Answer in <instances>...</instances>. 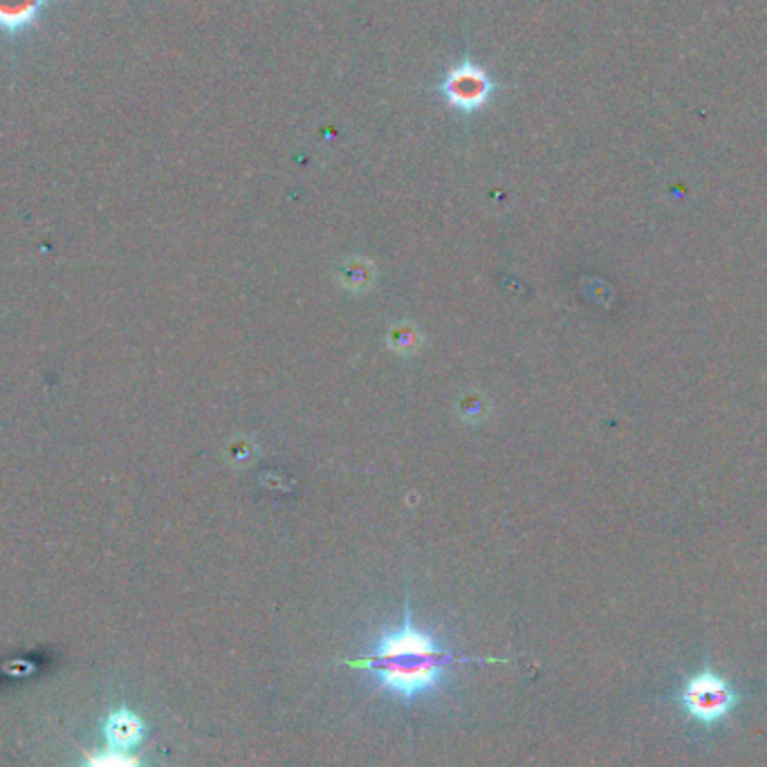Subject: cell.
Returning <instances> with one entry per match:
<instances>
[{"instance_id": "cell-2", "label": "cell", "mask_w": 767, "mask_h": 767, "mask_svg": "<svg viewBox=\"0 0 767 767\" xmlns=\"http://www.w3.org/2000/svg\"><path fill=\"white\" fill-rule=\"evenodd\" d=\"M747 693L712 663L684 676L671 691V703L682 712V716L701 732H712L745 703Z\"/></svg>"}, {"instance_id": "cell-6", "label": "cell", "mask_w": 767, "mask_h": 767, "mask_svg": "<svg viewBox=\"0 0 767 767\" xmlns=\"http://www.w3.org/2000/svg\"><path fill=\"white\" fill-rule=\"evenodd\" d=\"M82 767H141L139 758L128 754V752H117L108 747L106 752H97V754H88L84 758Z\"/></svg>"}, {"instance_id": "cell-5", "label": "cell", "mask_w": 767, "mask_h": 767, "mask_svg": "<svg viewBox=\"0 0 767 767\" xmlns=\"http://www.w3.org/2000/svg\"><path fill=\"white\" fill-rule=\"evenodd\" d=\"M447 92L451 95V103H458L460 108H477L487 99L490 82L483 72L469 67L465 72H456Z\"/></svg>"}, {"instance_id": "cell-4", "label": "cell", "mask_w": 767, "mask_h": 767, "mask_svg": "<svg viewBox=\"0 0 767 767\" xmlns=\"http://www.w3.org/2000/svg\"><path fill=\"white\" fill-rule=\"evenodd\" d=\"M144 732H146L144 720L128 709L113 712L106 718V725H103L108 747L117 752H131L133 747H137L139 741L144 739Z\"/></svg>"}, {"instance_id": "cell-1", "label": "cell", "mask_w": 767, "mask_h": 767, "mask_svg": "<svg viewBox=\"0 0 767 767\" xmlns=\"http://www.w3.org/2000/svg\"><path fill=\"white\" fill-rule=\"evenodd\" d=\"M469 663H505V660H477V657H462L451 651L435 646V642L418 631L411 622V610H407L405 624L399 631L388 633L380 640L375 653L348 660L352 669L373 671L380 680V689L393 693L397 698L413 701L420 693L433 689L441 682L445 669L469 665Z\"/></svg>"}, {"instance_id": "cell-3", "label": "cell", "mask_w": 767, "mask_h": 767, "mask_svg": "<svg viewBox=\"0 0 767 767\" xmlns=\"http://www.w3.org/2000/svg\"><path fill=\"white\" fill-rule=\"evenodd\" d=\"M57 0H0V39L18 46L41 27Z\"/></svg>"}]
</instances>
